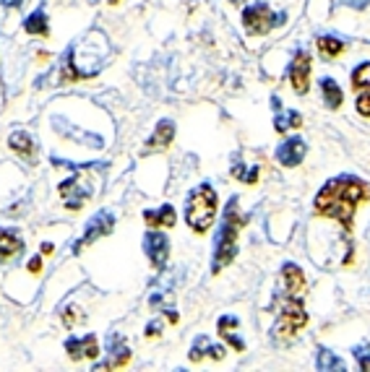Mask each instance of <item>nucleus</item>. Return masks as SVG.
Listing matches in <instances>:
<instances>
[{
	"label": "nucleus",
	"mask_w": 370,
	"mask_h": 372,
	"mask_svg": "<svg viewBox=\"0 0 370 372\" xmlns=\"http://www.w3.org/2000/svg\"><path fill=\"white\" fill-rule=\"evenodd\" d=\"M29 271H32V273H37V271H42V258H40V256L32 258V260H29Z\"/></svg>",
	"instance_id": "nucleus-30"
},
{
	"label": "nucleus",
	"mask_w": 370,
	"mask_h": 372,
	"mask_svg": "<svg viewBox=\"0 0 370 372\" xmlns=\"http://www.w3.org/2000/svg\"><path fill=\"white\" fill-rule=\"evenodd\" d=\"M144 221L151 227H172L177 219H175V208L170 203L159 206L157 211H144Z\"/></svg>",
	"instance_id": "nucleus-22"
},
{
	"label": "nucleus",
	"mask_w": 370,
	"mask_h": 372,
	"mask_svg": "<svg viewBox=\"0 0 370 372\" xmlns=\"http://www.w3.org/2000/svg\"><path fill=\"white\" fill-rule=\"evenodd\" d=\"M339 5H349V8H368L370 0H336Z\"/></svg>",
	"instance_id": "nucleus-28"
},
{
	"label": "nucleus",
	"mask_w": 370,
	"mask_h": 372,
	"mask_svg": "<svg viewBox=\"0 0 370 372\" xmlns=\"http://www.w3.org/2000/svg\"><path fill=\"white\" fill-rule=\"evenodd\" d=\"M238 325H240V321L235 318V315H222V318H219V323H217L219 336H222V338H227V344L235 349V351H245V341H243L240 336L232 334Z\"/></svg>",
	"instance_id": "nucleus-17"
},
{
	"label": "nucleus",
	"mask_w": 370,
	"mask_h": 372,
	"mask_svg": "<svg viewBox=\"0 0 370 372\" xmlns=\"http://www.w3.org/2000/svg\"><path fill=\"white\" fill-rule=\"evenodd\" d=\"M24 3H27V0H0L3 8H21Z\"/></svg>",
	"instance_id": "nucleus-29"
},
{
	"label": "nucleus",
	"mask_w": 370,
	"mask_h": 372,
	"mask_svg": "<svg viewBox=\"0 0 370 372\" xmlns=\"http://www.w3.org/2000/svg\"><path fill=\"white\" fill-rule=\"evenodd\" d=\"M115 230V214L112 211H97L92 219H89V224H86V230L81 234L79 240L73 243V256H81V250L84 247H89L92 243H97L99 237H107L110 232Z\"/></svg>",
	"instance_id": "nucleus-6"
},
{
	"label": "nucleus",
	"mask_w": 370,
	"mask_h": 372,
	"mask_svg": "<svg viewBox=\"0 0 370 372\" xmlns=\"http://www.w3.org/2000/svg\"><path fill=\"white\" fill-rule=\"evenodd\" d=\"M230 3H232V5H240V3H245V0H230Z\"/></svg>",
	"instance_id": "nucleus-33"
},
{
	"label": "nucleus",
	"mask_w": 370,
	"mask_h": 372,
	"mask_svg": "<svg viewBox=\"0 0 370 372\" xmlns=\"http://www.w3.org/2000/svg\"><path fill=\"white\" fill-rule=\"evenodd\" d=\"M157 331H159V325L157 323H151V325L146 328V336H157Z\"/></svg>",
	"instance_id": "nucleus-31"
},
{
	"label": "nucleus",
	"mask_w": 370,
	"mask_h": 372,
	"mask_svg": "<svg viewBox=\"0 0 370 372\" xmlns=\"http://www.w3.org/2000/svg\"><path fill=\"white\" fill-rule=\"evenodd\" d=\"M290 81L297 94H305V91H308V84H310V52H305L303 47H297L295 55H292Z\"/></svg>",
	"instance_id": "nucleus-8"
},
{
	"label": "nucleus",
	"mask_w": 370,
	"mask_h": 372,
	"mask_svg": "<svg viewBox=\"0 0 370 372\" xmlns=\"http://www.w3.org/2000/svg\"><path fill=\"white\" fill-rule=\"evenodd\" d=\"M53 125L60 130L63 136H68V138H73V141L84 143V146H92V149H102V146H105V141H102L99 136H92V133H86V130H79L76 125H71L66 117L55 115L53 117Z\"/></svg>",
	"instance_id": "nucleus-14"
},
{
	"label": "nucleus",
	"mask_w": 370,
	"mask_h": 372,
	"mask_svg": "<svg viewBox=\"0 0 370 372\" xmlns=\"http://www.w3.org/2000/svg\"><path fill=\"white\" fill-rule=\"evenodd\" d=\"M42 253H45V256H47V253H53V245L45 243V245H42Z\"/></svg>",
	"instance_id": "nucleus-32"
},
{
	"label": "nucleus",
	"mask_w": 370,
	"mask_h": 372,
	"mask_svg": "<svg viewBox=\"0 0 370 372\" xmlns=\"http://www.w3.org/2000/svg\"><path fill=\"white\" fill-rule=\"evenodd\" d=\"M225 347H219V344H212L209 341V336H199L196 341H193V349H190V354H188V360L190 362H201L204 357H212L214 362L225 360Z\"/></svg>",
	"instance_id": "nucleus-16"
},
{
	"label": "nucleus",
	"mask_w": 370,
	"mask_h": 372,
	"mask_svg": "<svg viewBox=\"0 0 370 372\" xmlns=\"http://www.w3.org/2000/svg\"><path fill=\"white\" fill-rule=\"evenodd\" d=\"M107 347V357L102 364H94V370H99V367H105V370H118V367H125L128 360H131V349L125 347V338H120L118 334H112L110 338L105 341Z\"/></svg>",
	"instance_id": "nucleus-9"
},
{
	"label": "nucleus",
	"mask_w": 370,
	"mask_h": 372,
	"mask_svg": "<svg viewBox=\"0 0 370 372\" xmlns=\"http://www.w3.org/2000/svg\"><path fill=\"white\" fill-rule=\"evenodd\" d=\"M362 201H370L368 182L355 177V175H339L318 190L313 208H316L318 216L336 219L344 227V232H352L355 211Z\"/></svg>",
	"instance_id": "nucleus-1"
},
{
	"label": "nucleus",
	"mask_w": 370,
	"mask_h": 372,
	"mask_svg": "<svg viewBox=\"0 0 370 372\" xmlns=\"http://www.w3.org/2000/svg\"><path fill=\"white\" fill-rule=\"evenodd\" d=\"M352 354L360 362V370H370V347L368 344H360V347L352 349Z\"/></svg>",
	"instance_id": "nucleus-27"
},
{
	"label": "nucleus",
	"mask_w": 370,
	"mask_h": 372,
	"mask_svg": "<svg viewBox=\"0 0 370 372\" xmlns=\"http://www.w3.org/2000/svg\"><path fill=\"white\" fill-rule=\"evenodd\" d=\"M274 308H277V323H274V328H271V336H274L277 341H287V338H292L300 328H305L308 312H305V302L300 297L287 295L284 299H279Z\"/></svg>",
	"instance_id": "nucleus-4"
},
{
	"label": "nucleus",
	"mask_w": 370,
	"mask_h": 372,
	"mask_svg": "<svg viewBox=\"0 0 370 372\" xmlns=\"http://www.w3.org/2000/svg\"><path fill=\"white\" fill-rule=\"evenodd\" d=\"M300 125H303V115L297 110H284V112H277V117H274L277 133H287L290 128H300Z\"/></svg>",
	"instance_id": "nucleus-25"
},
{
	"label": "nucleus",
	"mask_w": 370,
	"mask_h": 372,
	"mask_svg": "<svg viewBox=\"0 0 370 372\" xmlns=\"http://www.w3.org/2000/svg\"><path fill=\"white\" fill-rule=\"evenodd\" d=\"M258 172H261L258 167H251V169L243 167L240 156L235 154V159H232V175H235V177H238L240 182H248V185H256V182H258Z\"/></svg>",
	"instance_id": "nucleus-26"
},
{
	"label": "nucleus",
	"mask_w": 370,
	"mask_h": 372,
	"mask_svg": "<svg viewBox=\"0 0 370 372\" xmlns=\"http://www.w3.org/2000/svg\"><path fill=\"white\" fill-rule=\"evenodd\" d=\"M112 3H118V0H112Z\"/></svg>",
	"instance_id": "nucleus-34"
},
{
	"label": "nucleus",
	"mask_w": 370,
	"mask_h": 372,
	"mask_svg": "<svg viewBox=\"0 0 370 372\" xmlns=\"http://www.w3.org/2000/svg\"><path fill=\"white\" fill-rule=\"evenodd\" d=\"M172 138H175V123H172V120H159L157 128H154V136L146 141L144 154L149 156V154H154V151H164L172 143Z\"/></svg>",
	"instance_id": "nucleus-13"
},
{
	"label": "nucleus",
	"mask_w": 370,
	"mask_h": 372,
	"mask_svg": "<svg viewBox=\"0 0 370 372\" xmlns=\"http://www.w3.org/2000/svg\"><path fill=\"white\" fill-rule=\"evenodd\" d=\"M352 86L357 91V112L370 117V63H360L352 71Z\"/></svg>",
	"instance_id": "nucleus-10"
},
{
	"label": "nucleus",
	"mask_w": 370,
	"mask_h": 372,
	"mask_svg": "<svg viewBox=\"0 0 370 372\" xmlns=\"http://www.w3.org/2000/svg\"><path fill=\"white\" fill-rule=\"evenodd\" d=\"M66 351L73 362L97 360V357H99V341H97V336L94 334L84 336V338H68Z\"/></svg>",
	"instance_id": "nucleus-12"
},
{
	"label": "nucleus",
	"mask_w": 370,
	"mask_h": 372,
	"mask_svg": "<svg viewBox=\"0 0 370 372\" xmlns=\"http://www.w3.org/2000/svg\"><path fill=\"white\" fill-rule=\"evenodd\" d=\"M24 253V240L11 230H0V260H8V258Z\"/></svg>",
	"instance_id": "nucleus-19"
},
{
	"label": "nucleus",
	"mask_w": 370,
	"mask_h": 372,
	"mask_svg": "<svg viewBox=\"0 0 370 372\" xmlns=\"http://www.w3.org/2000/svg\"><path fill=\"white\" fill-rule=\"evenodd\" d=\"M144 253L149 256L154 269H164L167 256H170V237L164 232L151 230L144 234Z\"/></svg>",
	"instance_id": "nucleus-7"
},
{
	"label": "nucleus",
	"mask_w": 370,
	"mask_h": 372,
	"mask_svg": "<svg viewBox=\"0 0 370 372\" xmlns=\"http://www.w3.org/2000/svg\"><path fill=\"white\" fill-rule=\"evenodd\" d=\"M287 21V13H274L269 3H253L243 11V24H245V32L248 34H269L274 26H282Z\"/></svg>",
	"instance_id": "nucleus-5"
},
{
	"label": "nucleus",
	"mask_w": 370,
	"mask_h": 372,
	"mask_svg": "<svg viewBox=\"0 0 370 372\" xmlns=\"http://www.w3.org/2000/svg\"><path fill=\"white\" fill-rule=\"evenodd\" d=\"M316 45L326 60H329V58H336V55H342L344 47H347V42H344L342 37H336V34H321V37L316 39Z\"/></svg>",
	"instance_id": "nucleus-23"
},
{
	"label": "nucleus",
	"mask_w": 370,
	"mask_h": 372,
	"mask_svg": "<svg viewBox=\"0 0 370 372\" xmlns=\"http://www.w3.org/2000/svg\"><path fill=\"white\" fill-rule=\"evenodd\" d=\"M245 224H248V216L240 214V198L232 195L230 203H227L225 219L219 224V232L214 237V260H212L214 273H219L225 266H230L232 258L238 256V234Z\"/></svg>",
	"instance_id": "nucleus-2"
},
{
	"label": "nucleus",
	"mask_w": 370,
	"mask_h": 372,
	"mask_svg": "<svg viewBox=\"0 0 370 372\" xmlns=\"http://www.w3.org/2000/svg\"><path fill=\"white\" fill-rule=\"evenodd\" d=\"M316 370L321 372H344L347 367H344V362L334 354V351H329L326 347H321L318 349V357H316Z\"/></svg>",
	"instance_id": "nucleus-24"
},
{
	"label": "nucleus",
	"mask_w": 370,
	"mask_h": 372,
	"mask_svg": "<svg viewBox=\"0 0 370 372\" xmlns=\"http://www.w3.org/2000/svg\"><path fill=\"white\" fill-rule=\"evenodd\" d=\"M305 154H308V143L300 136H290L287 141H282L277 146V162L282 167H297V164H303Z\"/></svg>",
	"instance_id": "nucleus-11"
},
{
	"label": "nucleus",
	"mask_w": 370,
	"mask_h": 372,
	"mask_svg": "<svg viewBox=\"0 0 370 372\" xmlns=\"http://www.w3.org/2000/svg\"><path fill=\"white\" fill-rule=\"evenodd\" d=\"M282 282H284L287 295H297V292H303L305 289V273L300 271V266L284 263V266H282Z\"/></svg>",
	"instance_id": "nucleus-18"
},
{
	"label": "nucleus",
	"mask_w": 370,
	"mask_h": 372,
	"mask_svg": "<svg viewBox=\"0 0 370 372\" xmlns=\"http://www.w3.org/2000/svg\"><path fill=\"white\" fill-rule=\"evenodd\" d=\"M24 29H27L29 34H42V37H47V34H50V24H47V11H45V3H42L37 11L29 13L27 18H24Z\"/></svg>",
	"instance_id": "nucleus-21"
},
{
	"label": "nucleus",
	"mask_w": 370,
	"mask_h": 372,
	"mask_svg": "<svg viewBox=\"0 0 370 372\" xmlns=\"http://www.w3.org/2000/svg\"><path fill=\"white\" fill-rule=\"evenodd\" d=\"M8 146H11V151L21 156V159H27L29 164H34L37 162V146H34V138L29 136L27 130H14L11 136H8Z\"/></svg>",
	"instance_id": "nucleus-15"
},
{
	"label": "nucleus",
	"mask_w": 370,
	"mask_h": 372,
	"mask_svg": "<svg viewBox=\"0 0 370 372\" xmlns=\"http://www.w3.org/2000/svg\"><path fill=\"white\" fill-rule=\"evenodd\" d=\"M321 94H323V102L329 110H339L344 102V94L339 89V84H336V78L331 76H323L321 78Z\"/></svg>",
	"instance_id": "nucleus-20"
},
{
	"label": "nucleus",
	"mask_w": 370,
	"mask_h": 372,
	"mask_svg": "<svg viewBox=\"0 0 370 372\" xmlns=\"http://www.w3.org/2000/svg\"><path fill=\"white\" fill-rule=\"evenodd\" d=\"M217 216V193H214L212 182H201L185 198V221L193 232H204L214 224Z\"/></svg>",
	"instance_id": "nucleus-3"
}]
</instances>
